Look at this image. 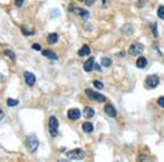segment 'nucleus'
<instances>
[{"instance_id": "21", "label": "nucleus", "mask_w": 164, "mask_h": 162, "mask_svg": "<svg viewBox=\"0 0 164 162\" xmlns=\"http://www.w3.org/2000/svg\"><path fill=\"white\" fill-rule=\"evenodd\" d=\"M157 17L162 20H164V6H161L159 9H157Z\"/></svg>"}, {"instance_id": "24", "label": "nucleus", "mask_w": 164, "mask_h": 162, "mask_svg": "<svg viewBox=\"0 0 164 162\" xmlns=\"http://www.w3.org/2000/svg\"><path fill=\"white\" fill-rule=\"evenodd\" d=\"M22 33H23L24 35H32V34H33L34 32H33V31H30V32H29V31H28L26 29H24V28H22Z\"/></svg>"}, {"instance_id": "23", "label": "nucleus", "mask_w": 164, "mask_h": 162, "mask_svg": "<svg viewBox=\"0 0 164 162\" xmlns=\"http://www.w3.org/2000/svg\"><path fill=\"white\" fill-rule=\"evenodd\" d=\"M157 104L160 105L161 108H164V97H159V100H157Z\"/></svg>"}, {"instance_id": "3", "label": "nucleus", "mask_w": 164, "mask_h": 162, "mask_svg": "<svg viewBox=\"0 0 164 162\" xmlns=\"http://www.w3.org/2000/svg\"><path fill=\"white\" fill-rule=\"evenodd\" d=\"M160 83V79L159 77L155 76V75H151V76H148L146 78V81H144V86L149 90H152V89H155Z\"/></svg>"}, {"instance_id": "26", "label": "nucleus", "mask_w": 164, "mask_h": 162, "mask_svg": "<svg viewBox=\"0 0 164 162\" xmlns=\"http://www.w3.org/2000/svg\"><path fill=\"white\" fill-rule=\"evenodd\" d=\"M58 15H60V13H59V11L58 10H53V12H52V18H56V17H58Z\"/></svg>"}, {"instance_id": "8", "label": "nucleus", "mask_w": 164, "mask_h": 162, "mask_svg": "<svg viewBox=\"0 0 164 162\" xmlns=\"http://www.w3.org/2000/svg\"><path fill=\"white\" fill-rule=\"evenodd\" d=\"M71 11L73 12V13H75V15H80L83 20H88V18H89V11L84 10V9H82V8H72Z\"/></svg>"}, {"instance_id": "30", "label": "nucleus", "mask_w": 164, "mask_h": 162, "mask_svg": "<svg viewBox=\"0 0 164 162\" xmlns=\"http://www.w3.org/2000/svg\"><path fill=\"white\" fill-rule=\"evenodd\" d=\"M4 113L2 112V110L0 108V122H1L2 119H4Z\"/></svg>"}, {"instance_id": "29", "label": "nucleus", "mask_w": 164, "mask_h": 162, "mask_svg": "<svg viewBox=\"0 0 164 162\" xmlns=\"http://www.w3.org/2000/svg\"><path fill=\"white\" fill-rule=\"evenodd\" d=\"M32 48L33 49H35V51H41V46H39L38 44H33Z\"/></svg>"}, {"instance_id": "32", "label": "nucleus", "mask_w": 164, "mask_h": 162, "mask_svg": "<svg viewBox=\"0 0 164 162\" xmlns=\"http://www.w3.org/2000/svg\"><path fill=\"white\" fill-rule=\"evenodd\" d=\"M4 75L0 72V83L1 82H4Z\"/></svg>"}, {"instance_id": "10", "label": "nucleus", "mask_w": 164, "mask_h": 162, "mask_svg": "<svg viewBox=\"0 0 164 162\" xmlns=\"http://www.w3.org/2000/svg\"><path fill=\"white\" fill-rule=\"evenodd\" d=\"M104 111H105V113H106V114L110 116V117H116V115H117L116 110H115L114 106H113L112 104H106V105H105Z\"/></svg>"}, {"instance_id": "19", "label": "nucleus", "mask_w": 164, "mask_h": 162, "mask_svg": "<svg viewBox=\"0 0 164 162\" xmlns=\"http://www.w3.org/2000/svg\"><path fill=\"white\" fill-rule=\"evenodd\" d=\"M4 54L7 56V57H9L11 59V60H15V54L13 53L12 51H10V49H6V51L4 52Z\"/></svg>"}, {"instance_id": "15", "label": "nucleus", "mask_w": 164, "mask_h": 162, "mask_svg": "<svg viewBox=\"0 0 164 162\" xmlns=\"http://www.w3.org/2000/svg\"><path fill=\"white\" fill-rule=\"evenodd\" d=\"M43 56L49 58V59H54V60H57L58 59V56L56 55V53H54V52H52V51H48V49L43 51Z\"/></svg>"}, {"instance_id": "7", "label": "nucleus", "mask_w": 164, "mask_h": 162, "mask_svg": "<svg viewBox=\"0 0 164 162\" xmlns=\"http://www.w3.org/2000/svg\"><path fill=\"white\" fill-rule=\"evenodd\" d=\"M23 77H24L25 83L29 86H33L36 82V77L34 76V73L31 71H24L23 72Z\"/></svg>"}, {"instance_id": "20", "label": "nucleus", "mask_w": 164, "mask_h": 162, "mask_svg": "<svg viewBox=\"0 0 164 162\" xmlns=\"http://www.w3.org/2000/svg\"><path fill=\"white\" fill-rule=\"evenodd\" d=\"M19 104V100H15V99H11L9 97L7 100V105L8 106H15V105Z\"/></svg>"}, {"instance_id": "31", "label": "nucleus", "mask_w": 164, "mask_h": 162, "mask_svg": "<svg viewBox=\"0 0 164 162\" xmlns=\"http://www.w3.org/2000/svg\"><path fill=\"white\" fill-rule=\"evenodd\" d=\"M94 69L95 70H97V71H101V67L99 64H94Z\"/></svg>"}, {"instance_id": "2", "label": "nucleus", "mask_w": 164, "mask_h": 162, "mask_svg": "<svg viewBox=\"0 0 164 162\" xmlns=\"http://www.w3.org/2000/svg\"><path fill=\"white\" fill-rule=\"evenodd\" d=\"M58 126H59V123L57 118L55 116H50L48 119V129L52 137H56L58 135Z\"/></svg>"}, {"instance_id": "18", "label": "nucleus", "mask_w": 164, "mask_h": 162, "mask_svg": "<svg viewBox=\"0 0 164 162\" xmlns=\"http://www.w3.org/2000/svg\"><path fill=\"white\" fill-rule=\"evenodd\" d=\"M101 65L104 66V67H110V66L112 65V60L110 59V58H106V57H104L101 59Z\"/></svg>"}, {"instance_id": "11", "label": "nucleus", "mask_w": 164, "mask_h": 162, "mask_svg": "<svg viewBox=\"0 0 164 162\" xmlns=\"http://www.w3.org/2000/svg\"><path fill=\"white\" fill-rule=\"evenodd\" d=\"M94 64H95V62H94V58L93 57L89 58V59L84 62V65H83V69H84L86 72L92 71L93 68H94Z\"/></svg>"}, {"instance_id": "12", "label": "nucleus", "mask_w": 164, "mask_h": 162, "mask_svg": "<svg viewBox=\"0 0 164 162\" xmlns=\"http://www.w3.org/2000/svg\"><path fill=\"white\" fill-rule=\"evenodd\" d=\"M90 53H91L90 47L88 46V45H83V46L79 49L78 55L80 56V57H83V56H88V55H90Z\"/></svg>"}, {"instance_id": "5", "label": "nucleus", "mask_w": 164, "mask_h": 162, "mask_svg": "<svg viewBox=\"0 0 164 162\" xmlns=\"http://www.w3.org/2000/svg\"><path fill=\"white\" fill-rule=\"evenodd\" d=\"M66 155L68 159H71V160H81L84 158V151L82 149H73L71 151H68Z\"/></svg>"}, {"instance_id": "17", "label": "nucleus", "mask_w": 164, "mask_h": 162, "mask_svg": "<svg viewBox=\"0 0 164 162\" xmlns=\"http://www.w3.org/2000/svg\"><path fill=\"white\" fill-rule=\"evenodd\" d=\"M93 125L92 123H84L83 125H82V129H83V131H86V133H92L93 131Z\"/></svg>"}, {"instance_id": "13", "label": "nucleus", "mask_w": 164, "mask_h": 162, "mask_svg": "<svg viewBox=\"0 0 164 162\" xmlns=\"http://www.w3.org/2000/svg\"><path fill=\"white\" fill-rule=\"evenodd\" d=\"M83 115H84L86 118H92L94 116V110L92 108H90V106H86L83 108Z\"/></svg>"}, {"instance_id": "1", "label": "nucleus", "mask_w": 164, "mask_h": 162, "mask_svg": "<svg viewBox=\"0 0 164 162\" xmlns=\"http://www.w3.org/2000/svg\"><path fill=\"white\" fill-rule=\"evenodd\" d=\"M38 145H39V141L37 139L36 135L32 134L30 135L28 138H26V141H25V146H26V149L29 150L30 152H35L38 148Z\"/></svg>"}, {"instance_id": "16", "label": "nucleus", "mask_w": 164, "mask_h": 162, "mask_svg": "<svg viewBox=\"0 0 164 162\" xmlns=\"http://www.w3.org/2000/svg\"><path fill=\"white\" fill-rule=\"evenodd\" d=\"M57 41H58V35L56 33H52V34H49V35L47 36V43L50 44V45L57 43Z\"/></svg>"}, {"instance_id": "25", "label": "nucleus", "mask_w": 164, "mask_h": 162, "mask_svg": "<svg viewBox=\"0 0 164 162\" xmlns=\"http://www.w3.org/2000/svg\"><path fill=\"white\" fill-rule=\"evenodd\" d=\"M23 2H24V0H15V4L17 6V7H22V4H23Z\"/></svg>"}, {"instance_id": "22", "label": "nucleus", "mask_w": 164, "mask_h": 162, "mask_svg": "<svg viewBox=\"0 0 164 162\" xmlns=\"http://www.w3.org/2000/svg\"><path fill=\"white\" fill-rule=\"evenodd\" d=\"M93 86H95L97 89H103L104 84H103V82H101L100 80H94V81H93Z\"/></svg>"}, {"instance_id": "4", "label": "nucleus", "mask_w": 164, "mask_h": 162, "mask_svg": "<svg viewBox=\"0 0 164 162\" xmlns=\"http://www.w3.org/2000/svg\"><path fill=\"white\" fill-rule=\"evenodd\" d=\"M86 97H89L90 100H92V101H97V102L106 101V97H104L103 94L99 93V92H95V91L91 90V89H86Z\"/></svg>"}, {"instance_id": "14", "label": "nucleus", "mask_w": 164, "mask_h": 162, "mask_svg": "<svg viewBox=\"0 0 164 162\" xmlns=\"http://www.w3.org/2000/svg\"><path fill=\"white\" fill-rule=\"evenodd\" d=\"M148 65V60H147L144 57H139L138 59H137V61H136V66L138 67V68H144L146 66Z\"/></svg>"}, {"instance_id": "28", "label": "nucleus", "mask_w": 164, "mask_h": 162, "mask_svg": "<svg viewBox=\"0 0 164 162\" xmlns=\"http://www.w3.org/2000/svg\"><path fill=\"white\" fill-rule=\"evenodd\" d=\"M95 1H97V0H84V2H86V6H92Z\"/></svg>"}, {"instance_id": "9", "label": "nucleus", "mask_w": 164, "mask_h": 162, "mask_svg": "<svg viewBox=\"0 0 164 162\" xmlns=\"http://www.w3.org/2000/svg\"><path fill=\"white\" fill-rule=\"evenodd\" d=\"M68 118L71 119V121H77V119L80 118L81 116V112L79 111L78 108H71L68 111Z\"/></svg>"}, {"instance_id": "6", "label": "nucleus", "mask_w": 164, "mask_h": 162, "mask_svg": "<svg viewBox=\"0 0 164 162\" xmlns=\"http://www.w3.org/2000/svg\"><path fill=\"white\" fill-rule=\"evenodd\" d=\"M143 53V45L140 43H134L129 47V54L134 56H138Z\"/></svg>"}, {"instance_id": "33", "label": "nucleus", "mask_w": 164, "mask_h": 162, "mask_svg": "<svg viewBox=\"0 0 164 162\" xmlns=\"http://www.w3.org/2000/svg\"><path fill=\"white\" fill-rule=\"evenodd\" d=\"M79 1H82V0H79Z\"/></svg>"}, {"instance_id": "27", "label": "nucleus", "mask_w": 164, "mask_h": 162, "mask_svg": "<svg viewBox=\"0 0 164 162\" xmlns=\"http://www.w3.org/2000/svg\"><path fill=\"white\" fill-rule=\"evenodd\" d=\"M152 32H153V35H154V36H157V24H152Z\"/></svg>"}]
</instances>
